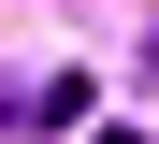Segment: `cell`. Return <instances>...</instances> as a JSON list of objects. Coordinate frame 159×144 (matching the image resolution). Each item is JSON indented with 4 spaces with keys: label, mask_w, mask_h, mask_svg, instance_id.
Here are the masks:
<instances>
[{
    "label": "cell",
    "mask_w": 159,
    "mask_h": 144,
    "mask_svg": "<svg viewBox=\"0 0 159 144\" xmlns=\"http://www.w3.org/2000/svg\"><path fill=\"white\" fill-rule=\"evenodd\" d=\"M87 101H101L87 72H58V86H15V101H0V144H58V130H87Z\"/></svg>",
    "instance_id": "obj_1"
},
{
    "label": "cell",
    "mask_w": 159,
    "mask_h": 144,
    "mask_svg": "<svg viewBox=\"0 0 159 144\" xmlns=\"http://www.w3.org/2000/svg\"><path fill=\"white\" fill-rule=\"evenodd\" d=\"M87 144H145V130H87Z\"/></svg>",
    "instance_id": "obj_2"
}]
</instances>
